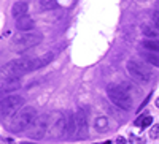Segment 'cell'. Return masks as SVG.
I'll return each mask as SVG.
<instances>
[{
  "label": "cell",
  "instance_id": "obj_18",
  "mask_svg": "<svg viewBox=\"0 0 159 144\" xmlns=\"http://www.w3.org/2000/svg\"><path fill=\"white\" fill-rule=\"evenodd\" d=\"M135 125H140L142 128L150 127V125H153V117H151V116H145L142 120H140V119H137V120H135Z\"/></svg>",
  "mask_w": 159,
  "mask_h": 144
},
{
  "label": "cell",
  "instance_id": "obj_5",
  "mask_svg": "<svg viewBox=\"0 0 159 144\" xmlns=\"http://www.w3.org/2000/svg\"><path fill=\"white\" fill-rule=\"evenodd\" d=\"M24 105V98L21 95H11V97H5L0 103V114L3 119L13 117L18 111L22 108Z\"/></svg>",
  "mask_w": 159,
  "mask_h": 144
},
{
  "label": "cell",
  "instance_id": "obj_13",
  "mask_svg": "<svg viewBox=\"0 0 159 144\" xmlns=\"http://www.w3.org/2000/svg\"><path fill=\"white\" fill-rule=\"evenodd\" d=\"M65 125H67L65 136H75L76 119H75V114H73V113H65Z\"/></svg>",
  "mask_w": 159,
  "mask_h": 144
},
{
  "label": "cell",
  "instance_id": "obj_25",
  "mask_svg": "<svg viewBox=\"0 0 159 144\" xmlns=\"http://www.w3.org/2000/svg\"><path fill=\"white\" fill-rule=\"evenodd\" d=\"M105 144H111V143H110V141H107V143H105Z\"/></svg>",
  "mask_w": 159,
  "mask_h": 144
},
{
  "label": "cell",
  "instance_id": "obj_15",
  "mask_svg": "<svg viewBox=\"0 0 159 144\" xmlns=\"http://www.w3.org/2000/svg\"><path fill=\"white\" fill-rule=\"evenodd\" d=\"M94 127H96V130L99 131V133H105V131L108 130V119L107 117H97L96 122H94Z\"/></svg>",
  "mask_w": 159,
  "mask_h": 144
},
{
  "label": "cell",
  "instance_id": "obj_11",
  "mask_svg": "<svg viewBox=\"0 0 159 144\" xmlns=\"http://www.w3.org/2000/svg\"><path fill=\"white\" fill-rule=\"evenodd\" d=\"M27 10H29L27 2H24V0H18V2L13 3V7H11V14H13V17L19 19V17H22V16L27 14Z\"/></svg>",
  "mask_w": 159,
  "mask_h": 144
},
{
  "label": "cell",
  "instance_id": "obj_22",
  "mask_svg": "<svg viewBox=\"0 0 159 144\" xmlns=\"http://www.w3.org/2000/svg\"><path fill=\"white\" fill-rule=\"evenodd\" d=\"M116 144H127V141H126L123 136H118L116 138Z\"/></svg>",
  "mask_w": 159,
  "mask_h": 144
},
{
  "label": "cell",
  "instance_id": "obj_16",
  "mask_svg": "<svg viewBox=\"0 0 159 144\" xmlns=\"http://www.w3.org/2000/svg\"><path fill=\"white\" fill-rule=\"evenodd\" d=\"M142 46L148 51H153V52H158L159 54V40L156 38H151V40H143L142 41Z\"/></svg>",
  "mask_w": 159,
  "mask_h": 144
},
{
  "label": "cell",
  "instance_id": "obj_24",
  "mask_svg": "<svg viewBox=\"0 0 159 144\" xmlns=\"http://www.w3.org/2000/svg\"><path fill=\"white\" fill-rule=\"evenodd\" d=\"M22 144H34V143H27V141H24V143H22Z\"/></svg>",
  "mask_w": 159,
  "mask_h": 144
},
{
  "label": "cell",
  "instance_id": "obj_3",
  "mask_svg": "<svg viewBox=\"0 0 159 144\" xmlns=\"http://www.w3.org/2000/svg\"><path fill=\"white\" fill-rule=\"evenodd\" d=\"M42 38L43 35L38 32H22V33H18L13 37V46L18 51H26V49L37 46L42 41Z\"/></svg>",
  "mask_w": 159,
  "mask_h": 144
},
{
  "label": "cell",
  "instance_id": "obj_20",
  "mask_svg": "<svg viewBox=\"0 0 159 144\" xmlns=\"http://www.w3.org/2000/svg\"><path fill=\"white\" fill-rule=\"evenodd\" d=\"M150 138L153 139H159V125H153L150 130Z\"/></svg>",
  "mask_w": 159,
  "mask_h": 144
},
{
  "label": "cell",
  "instance_id": "obj_23",
  "mask_svg": "<svg viewBox=\"0 0 159 144\" xmlns=\"http://www.w3.org/2000/svg\"><path fill=\"white\" fill-rule=\"evenodd\" d=\"M156 106L159 108V98H156Z\"/></svg>",
  "mask_w": 159,
  "mask_h": 144
},
{
  "label": "cell",
  "instance_id": "obj_9",
  "mask_svg": "<svg viewBox=\"0 0 159 144\" xmlns=\"http://www.w3.org/2000/svg\"><path fill=\"white\" fill-rule=\"evenodd\" d=\"M19 87H21V79L19 78H14V76H2V86H0L2 93L13 92V90H18Z\"/></svg>",
  "mask_w": 159,
  "mask_h": 144
},
{
  "label": "cell",
  "instance_id": "obj_17",
  "mask_svg": "<svg viewBox=\"0 0 159 144\" xmlns=\"http://www.w3.org/2000/svg\"><path fill=\"white\" fill-rule=\"evenodd\" d=\"M57 7V0H40V8L42 10H53Z\"/></svg>",
  "mask_w": 159,
  "mask_h": 144
},
{
  "label": "cell",
  "instance_id": "obj_7",
  "mask_svg": "<svg viewBox=\"0 0 159 144\" xmlns=\"http://www.w3.org/2000/svg\"><path fill=\"white\" fill-rule=\"evenodd\" d=\"M48 127H49V116L48 114H42V116H38L37 119H35V122L27 128V135L30 138H34V139H40V138L45 136Z\"/></svg>",
  "mask_w": 159,
  "mask_h": 144
},
{
  "label": "cell",
  "instance_id": "obj_1",
  "mask_svg": "<svg viewBox=\"0 0 159 144\" xmlns=\"http://www.w3.org/2000/svg\"><path fill=\"white\" fill-rule=\"evenodd\" d=\"M37 117H38V114H37V109H35V108L26 106V108H22L21 111H18V113L13 116L11 122L8 123V130L14 131V133L24 131L35 122Z\"/></svg>",
  "mask_w": 159,
  "mask_h": 144
},
{
  "label": "cell",
  "instance_id": "obj_19",
  "mask_svg": "<svg viewBox=\"0 0 159 144\" xmlns=\"http://www.w3.org/2000/svg\"><path fill=\"white\" fill-rule=\"evenodd\" d=\"M142 32H143V35H146L148 38H158V30L153 29V27H150V25H143Z\"/></svg>",
  "mask_w": 159,
  "mask_h": 144
},
{
  "label": "cell",
  "instance_id": "obj_12",
  "mask_svg": "<svg viewBox=\"0 0 159 144\" xmlns=\"http://www.w3.org/2000/svg\"><path fill=\"white\" fill-rule=\"evenodd\" d=\"M35 22L34 19H32L29 14H26V16L19 17V19H16V29L21 32H30L32 29H34Z\"/></svg>",
  "mask_w": 159,
  "mask_h": 144
},
{
  "label": "cell",
  "instance_id": "obj_10",
  "mask_svg": "<svg viewBox=\"0 0 159 144\" xmlns=\"http://www.w3.org/2000/svg\"><path fill=\"white\" fill-rule=\"evenodd\" d=\"M53 60H54V52H46V54L34 59V62H32V71L43 68V67H46L48 63H51Z\"/></svg>",
  "mask_w": 159,
  "mask_h": 144
},
{
  "label": "cell",
  "instance_id": "obj_8",
  "mask_svg": "<svg viewBox=\"0 0 159 144\" xmlns=\"http://www.w3.org/2000/svg\"><path fill=\"white\" fill-rule=\"evenodd\" d=\"M76 119V138H86L89 135V127H88V117H86V108H80L75 114Z\"/></svg>",
  "mask_w": 159,
  "mask_h": 144
},
{
  "label": "cell",
  "instance_id": "obj_6",
  "mask_svg": "<svg viewBox=\"0 0 159 144\" xmlns=\"http://www.w3.org/2000/svg\"><path fill=\"white\" fill-rule=\"evenodd\" d=\"M126 68H127L129 75L138 82H150L153 78L151 71H150L145 65H142V63H138V62H135V60H127Z\"/></svg>",
  "mask_w": 159,
  "mask_h": 144
},
{
  "label": "cell",
  "instance_id": "obj_26",
  "mask_svg": "<svg viewBox=\"0 0 159 144\" xmlns=\"http://www.w3.org/2000/svg\"><path fill=\"white\" fill-rule=\"evenodd\" d=\"M11 144H14V143H11Z\"/></svg>",
  "mask_w": 159,
  "mask_h": 144
},
{
  "label": "cell",
  "instance_id": "obj_21",
  "mask_svg": "<svg viewBox=\"0 0 159 144\" xmlns=\"http://www.w3.org/2000/svg\"><path fill=\"white\" fill-rule=\"evenodd\" d=\"M153 21H154V25H156V29L159 30V10L156 11L154 14H153Z\"/></svg>",
  "mask_w": 159,
  "mask_h": 144
},
{
  "label": "cell",
  "instance_id": "obj_4",
  "mask_svg": "<svg viewBox=\"0 0 159 144\" xmlns=\"http://www.w3.org/2000/svg\"><path fill=\"white\" fill-rule=\"evenodd\" d=\"M107 95L108 98H110V101L113 103L115 106L121 108V109H126L129 111L132 108V98L127 95V92H126L124 89H121V87L118 86H108L107 87Z\"/></svg>",
  "mask_w": 159,
  "mask_h": 144
},
{
  "label": "cell",
  "instance_id": "obj_14",
  "mask_svg": "<svg viewBox=\"0 0 159 144\" xmlns=\"http://www.w3.org/2000/svg\"><path fill=\"white\" fill-rule=\"evenodd\" d=\"M140 57H142L146 63H151V65H154V67H159V54L158 52H153V51L145 49V51H140Z\"/></svg>",
  "mask_w": 159,
  "mask_h": 144
},
{
  "label": "cell",
  "instance_id": "obj_2",
  "mask_svg": "<svg viewBox=\"0 0 159 144\" xmlns=\"http://www.w3.org/2000/svg\"><path fill=\"white\" fill-rule=\"evenodd\" d=\"M32 62L34 59H19V60H11L2 68V76H14L21 78L22 75L32 71Z\"/></svg>",
  "mask_w": 159,
  "mask_h": 144
}]
</instances>
